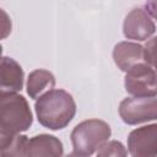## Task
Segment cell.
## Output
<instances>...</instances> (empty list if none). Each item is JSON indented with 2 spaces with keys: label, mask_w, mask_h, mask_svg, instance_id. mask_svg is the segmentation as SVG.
<instances>
[{
  "label": "cell",
  "mask_w": 157,
  "mask_h": 157,
  "mask_svg": "<svg viewBox=\"0 0 157 157\" xmlns=\"http://www.w3.org/2000/svg\"><path fill=\"white\" fill-rule=\"evenodd\" d=\"M38 123L50 130H61L69 125L76 114L74 97L65 90H52L34 103Z\"/></svg>",
  "instance_id": "cell-1"
},
{
  "label": "cell",
  "mask_w": 157,
  "mask_h": 157,
  "mask_svg": "<svg viewBox=\"0 0 157 157\" xmlns=\"http://www.w3.org/2000/svg\"><path fill=\"white\" fill-rule=\"evenodd\" d=\"M33 115L27 99L18 93H1L0 136H13L27 131Z\"/></svg>",
  "instance_id": "cell-2"
},
{
  "label": "cell",
  "mask_w": 157,
  "mask_h": 157,
  "mask_svg": "<svg viewBox=\"0 0 157 157\" xmlns=\"http://www.w3.org/2000/svg\"><path fill=\"white\" fill-rule=\"evenodd\" d=\"M112 129L104 120H83L78 123L70 134L74 152L83 156H91L108 141Z\"/></svg>",
  "instance_id": "cell-3"
},
{
  "label": "cell",
  "mask_w": 157,
  "mask_h": 157,
  "mask_svg": "<svg viewBox=\"0 0 157 157\" xmlns=\"http://www.w3.org/2000/svg\"><path fill=\"white\" fill-rule=\"evenodd\" d=\"M124 87L132 97H156L157 72L148 63L139 64L125 74Z\"/></svg>",
  "instance_id": "cell-4"
},
{
  "label": "cell",
  "mask_w": 157,
  "mask_h": 157,
  "mask_svg": "<svg viewBox=\"0 0 157 157\" xmlns=\"http://www.w3.org/2000/svg\"><path fill=\"white\" fill-rule=\"evenodd\" d=\"M119 115L128 125L157 120V98L126 97L119 104Z\"/></svg>",
  "instance_id": "cell-5"
},
{
  "label": "cell",
  "mask_w": 157,
  "mask_h": 157,
  "mask_svg": "<svg viewBox=\"0 0 157 157\" xmlns=\"http://www.w3.org/2000/svg\"><path fill=\"white\" fill-rule=\"evenodd\" d=\"M128 151L130 157H157V123L130 131Z\"/></svg>",
  "instance_id": "cell-6"
},
{
  "label": "cell",
  "mask_w": 157,
  "mask_h": 157,
  "mask_svg": "<svg viewBox=\"0 0 157 157\" xmlns=\"http://www.w3.org/2000/svg\"><path fill=\"white\" fill-rule=\"evenodd\" d=\"M156 32V25L152 17L142 7L132 9L124 18L123 33L126 39L137 42L147 40Z\"/></svg>",
  "instance_id": "cell-7"
},
{
  "label": "cell",
  "mask_w": 157,
  "mask_h": 157,
  "mask_svg": "<svg viewBox=\"0 0 157 157\" xmlns=\"http://www.w3.org/2000/svg\"><path fill=\"white\" fill-rule=\"evenodd\" d=\"M113 60L124 72H128L139 64L147 63L145 47L135 42H119L113 48Z\"/></svg>",
  "instance_id": "cell-8"
},
{
  "label": "cell",
  "mask_w": 157,
  "mask_h": 157,
  "mask_svg": "<svg viewBox=\"0 0 157 157\" xmlns=\"http://www.w3.org/2000/svg\"><path fill=\"white\" fill-rule=\"evenodd\" d=\"M63 142L54 135L39 134L28 139L23 157H63Z\"/></svg>",
  "instance_id": "cell-9"
},
{
  "label": "cell",
  "mask_w": 157,
  "mask_h": 157,
  "mask_svg": "<svg viewBox=\"0 0 157 157\" xmlns=\"http://www.w3.org/2000/svg\"><path fill=\"white\" fill-rule=\"evenodd\" d=\"M23 69L10 56L1 58V93H17L23 87Z\"/></svg>",
  "instance_id": "cell-10"
},
{
  "label": "cell",
  "mask_w": 157,
  "mask_h": 157,
  "mask_svg": "<svg viewBox=\"0 0 157 157\" xmlns=\"http://www.w3.org/2000/svg\"><path fill=\"white\" fill-rule=\"evenodd\" d=\"M55 86V77L54 75L45 70V69H36L29 72L27 77L26 90L27 94L32 99H38L44 93L54 90Z\"/></svg>",
  "instance_id": "cell-11"
},
{
  "label": "cell",
  "mask_w": 157,
  "mask_h": 157,
  "mask_svg": "<svg viewBox=\"0 0 157 157\" xmlns=\"http://www.w3.org/2000/svg\"><path fill=\"white\" fill-rule=\"evenodd\" d=\"M1 140V157H23L28 137L26 135L0 136Z\"/></svg>",
  "instance_id": "cell-12"
},
{
  "label": "cell",
  "mask_w": 157,
  "mask_h": 157,
  "mask_svg": "<svg viewBox=\"0 0 157 157\" xmlns=\"http://www.w3.org/2000/svg\"><path fill=\"white\" fill-rule=\"evenodd\" d=\"M96 157H128V150L120 141L110 140L101 146Z\"/></svg>",
  "instance_id": "cell-13"
},
{
  "label": "cell",
  "mask_w": 157,
  "mask_h": 157,
  "mask_svg": "<svg viewBox=\"0 0 157 157\" xmlns=\"http://www.w3.org/2000/svg\"><path fill=\"white\" fill-rule=\"evenodd\" d=\"M146 52V60L147 63L153 67V70L157 72V36L148 39L145 45Z\"/></svg>",
  "instance_id": "cell-14"
},
{
  "label": "cell",
  "mask_w": 157,
  "mask_h": 157,
  "mask_svg": "<svg viewBox=\"0 0 157 157\" xmlns=\"http://www.w3.org/2000/svg\"><path fill=\"white\" fill-rule=\"evenodd\" d=\"M1 15H2V38H5L10 32H11V27H9V26H11V21L9 20V17H7V15H6V12L1 9Z\"/></svg>",
  "instance_id": "cell-15"
},
{
  "label": "cell",
  "mask_w": 157,
  "mask_h": 157,
  "mask_svg": "<svg viewBox=\"0 0 157 157\" xmlns=\"http://www.w3.org/2000/svg\"><path fill=\"white\" fill-rule=\"evenodd\" d=\"M145 10H146V12L151 17H153L155 20H157V1L156 0L155 1H147L145 4Z\"/></svg>",
  "instance_id": "cell-16"
},
{
  "label": "cell",
  "mask_w": 157,
  "mask_h": 157,
  "mask_svg": "<svg viewBox=\"0 0 157 157\" xmlns=\"http://www.w3.org/2000/svg\"><path fill=\"white\" fill-rule=\"evenodd\" d=\"M65 157H90V156H83V155H80V153H76V152H71V153L66 155Z\"/></svg>",
  "instance_id": "cell-17"
}]
</instances>
